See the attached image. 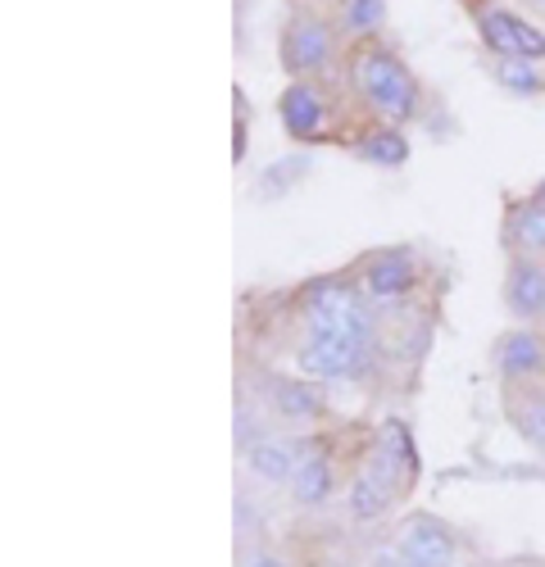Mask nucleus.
Instances as JSON below:
<instances>
[{"label":"nucleus","instance_id":"nucleus-5","mask_svg":"<svg viewBox=\"0 0 545 567\" xmlns=\"http://www.w3.org/2000/svg\"><path fill=\"white\" fill-rule=\"evenodd\" d=\"M278 123L287 141L296 146H328V141H346L341 127V105H337V86L332 82H287L278 91Z\"/></svg>","mask_w":545,"mask_h":567},{"label":"nucleus","instance_id":"nucleus-22","mask_svg":"<svg viewBox=\"0 0 545 567\" xmlns=\"http://www.w3.org/2000/svg\"><path fill=\"white\" fill-rule=\"evenodd\" d=\"M369 567H414V563H409L395 545H378V549L369 554Z\"/></svg>","mask_w":545,"mask_h":567},{"label":"nucleus","instance_id":"nucleus-1","mask_svg":"<svg viewBox=\"0 0 545 567\" xmlns=\"http://www.w3.org/2000/svg\"><path fill=\"white\" fill-rule=\"evenodd\" d=\"M341 82H346V96L359 105L363 118L409 127L428 114V91H423L419 73L409 69V60L387 37L354 41L346 51Z\"/></svg>","mask_w":545,"mask_h":567},{"label":"nucleus","instance_id":"nucleus-23","mask_svg":"<svg viewBox=\"0 0 545 567\" xmlns=\"http://www.w3.org/2000/svg\"><path fill=\"white\" fill-rule=\"evenodd\" d=\"M241 567H291V563H287L278 549H264V545H259V549H250V554L241 558Z\"/></svg>","mask_w":545,"mask_h":567},{"label":"nucleus","instance_id":"nucleus-20","mask_svg":"<svg viewBox=\"0 0 545 567\" xmlns=\"http://www.w3.org/2000/svg\"><path fill=\"white\" fill-rule=\"evenodd\" d=\"M309 177V159L305 155H291V159H278L268 164L255 182V200H282L287 192H296V186Z\"/></svg>","mask_w":545,"mask_h":567},{"label":"nucleus","instance_id":"nucleus-24","mask_svg":"<svg viewBox=\"0 0 545 567\" xmlns=\"http://www.w3.org/2000/svg\"><path fill=\"white\" fill-rule=\"evenodd\" d=\"M514 6H518L527 19H536V23L545 28V0H514Z\"/></svg>","mask_w":545,"mask_h":567},{"label":"nucleus","instance_id":"nucleus-6","mask_svg":"<svg viewBox=\"0 0 545 567\" xmlns=\"http://www.w3.org/2000/svg\"><path fill=\"white\" fill-rule=\"evenodd\" d=\"M246 391L259 400V409L268 413V422H282V427H318L328 417V400H323V386L300 377L296 368L282 372V368H264L255 363L246 372Z\"/></svg>","mask_w":545,"mask_h":567},{"label":"nucleus","instance_id":"nucleus-11","mask_svg":"<svg viewBox=\"0 0 545 567\" xmlns=\"http://www.w3.org/2000/svg\"><path fill=\"white\" fill-rule=\"evenodd\" d=\"M341 491V467H337V450L328 445V436L305 432V450L300 463L287 482V495L296 508H323L332 504V495Z\"/></svg>","mask_w":545,"mask_h":567},{"label":"nucleus","instance_id":"nucleus-21","mask_svg":"<svg viewBox=\"0 0 545 567\" xmlns=\"http://www.w3.org/2000/svg\"><path fill=\"white\" fill-rule=\"evenodd\" d=\"M233 105H237V114H233V164H241L246 151H250V105H246L241 86L233 91Z\"/></svg>","mask_w":545,"mask_h":567},{"label":"nucleus","instance_id":"nucleus-3","mask_svg":"<svg viewBox=\"0 0 545 567\" xmlns=\"http://www.w3.org/2000/svg\"><path fill=\"white\" fill-rule=\"evenodd\" d=\"M469 28L477 32L482 55L510 60H545V28L527 19L514 0H460Z\"/></svg>","mask_w":545,"mask_h":567},{"label":"nucleus","instance_id":"nucleus-10","mask_svg":"<svg viewBox=\"0 0 545 567\" xmlns=\"http://www.w3.org/2000/svg\"><path fill=\"white\" fill-rule=\"evenodd\" d=\"M491 368L500 386H532L545 382V327L514 322L491 341Z\"/></svg>","mask_w":545,"mask_h":567},{"label":"nucleus","instance_id":"nucleus-26","mask_svg":"<svg viewBox=\"0 0 545 567\" xmlns=\"http://www.w3.org/2000/svg\"><path fill=\"white\" fill-rule=\"evenodd\" d=\"M323 567H354V563H346V558H328Z\"/></svg>","mask_w":545,"mask_h":567},{"label":"nucleus","instance_id":"nucleus-12","mask_svg":"<svg viewBox=\"0 0 545 567\" xmlns=\"http://www.w3.org/2000/svg\"><path fill=\"white\" fill-rule=\"evenodd\" d=\"M300 450H305V432L291 436V432H272V427H268L264 436H255L250 445H241V463H246V472H250L259 486L287 491L291 472H296V463H300Z\"/></svg>","mask_w":545,"mask_h":567},{"label":"nucleus","instance_id":"nucleus-8","mask_svg":"<svg viewBox=\"0 0 545 567\" xmlns=\"http://www.w3.org/2000/svg\"><path fill=\"white\" fill-rule=\"evenodd\" d=\"M391 545L414 567H460V554H464L460 532L428 508L404 513L395 523V532H391Z\"/></svg>","mask_w":545,"mask_h":567},{"label":"nucleus","instance_id":"nucleus-14","mask_svg":"<svg viewBox=\"0 0 545 567\" xmlns=\"http://www.w3.org/2000/svg\"><path fill=\"white\" fill-rule=\"evenodd\" d=\"M341 146L369 168H404L409 164V136L395 123H378V118H363L359 127L346 132Z\"/></svg>","mask_w":545,"mask_h":567},{"label":"nucleus","instance_id":"nucleus-16","mask_svg":"<svg viewBox=\"0 0 545 567\" xmlns=\"http://www.w3.org/2000/svg\"><path fill=\"white\" fill-rule=\"evenodd\" d=\"M395 491L382 482V477H373L369 467H354L350 472V482H346V491H341V508H346V517L354 527H373V523H382V517L395 508Z\"/></svg>","mask_w":545,"mask_h":567},{"label":"nucleus","instance_id":"nucleus-13","mask_svg":"<svg viewBox=\"0 0 545 567\" xmlns=\"http://www.w3.org/2000/svg\"><path fill=\"white\" fill-rule=\"evenodd\" d=\"M505 313L527 327H545V259H505V287H500Z\"/></svg>","mask_w":545,"mask_h":567},{"label":"nucleus","instance_id":"nucleus-18","mask_svg":"<svg viewBox=\"0 0 545 567\" xmlns=\"http://www.w3.org/2000/svg\"><path fill=\"white\" fill-rule=\"evenodd\" d=\"M486 78L514 101H536L545 96V60H510V55H482Z\"/></svg>","mask_w":545,"mask_h":567},{"label":"nucleus","instance_id":"nucleus-2","mask_svg":"<svg viewBox=\"0 0 545 567\" xmlns=\"http://www.w3.org/2000/svg\"><path fill=\"white\" fill-rule=\"evenodd\" d=\"M346 37L332 6H291L278 28V69L287 82H337L346 69Z\"/></svg>","mask_w":545,"mask_h":567},{"label":"nucleus","instance_id":"nucleus-4","mask_svg":"<svg viewBox=\"0 0 545 567\" xmlns=\"http://www.w3.org/2000/svg\"><path fill=\"white\" fill-rule=\"evenodd\" d=\"M382 341H350V337H313L305 332L291 350V368L309 382H369L382 368Z\"/></svg>","mask_w":545,"mask_h":567},{"label":"nucleus","instance_id":"nucleus-27","mask_svg":"<svg viewBox=\"0 0 545 567\" xmlns=\"http://www.w3.org/2000/svg\"><path fill=\"white\" fill-rule=\"evenodd\" d=\"M532 196H541V200H545V177H541V186H536V192H532Z\"/></svg>","mask_w":545,"mask_h":567},{"label":"nucleus","instance_id":"nucleus-25","mask_svg":"<svg viewBox=\"0 0 545 567\" xmlns=\"http://www.w3.org/2000/svg\"><path fill=\"white\" fill-rule=\"evenodd\" d=\"M291 6H328V0H287V10Z\"/></svg>","mask_w":545,"mask_h":567},{"label":"nucleus","instance_id":"nucleus-9","mask_svg":"<svg viewBox=\"0 0 545 567\" xmlns=\"http://www.w3.org/2000/svg\"><path fill=\"white\" fill-rule=\"evenodd\" d=\"M359 467H369L373 477H382L395 495H409V486L419 482V445H414V436H409V427L400 417H387L373 432Z\"/></svg>","mask_w":545,"mask_h":567},{"label":"nucleus","instance_id":"nucleus-7","mask_svg":"<svg viewBox=\"0 0 545 567\" xmlns=\"http://www.w3.org/2000/svg\"><path fill=\"white\" fill-rule=\"evenodd\" d=\"M354 287L363 291V300H369L373 309H400L419 296L423 287V259L414 255V246H382L373 255H363L354 268Z\"/></svg>","mask_w":545,"mask_h":567},{"label":"nucleus","instance_id":"nucleus-17","mask_svg":"<svg viewBox=\"0 0 545 567\" xmlns=\"http://www.w3.org/2000/svg\"><path fill=\"white\" fill-rule=\"evenodd\" d=\"M505 417L527 450L545 454V382L505 386Z\"/></svg>","mask_w":545,"mask_h":567},{"label":"nucleus","instance_id":"nucleus-28","mask_svg":"<svg viewBox=\"0 0 545 567\" xmlns=\"http://www.w3.org/2000/svg\"><path fill=\"white\" fill-rule=\"evenodd\" d=\"M473 567H482V563H473Z\"/></svg>","mask_w":545,"mask_h":567},{"label":"nucleus","instance_id":"nucleus-15","mask_svg":"<svg viewBox=\"0 0 545 567\" xmlns=\"http://www.w3.org/2000/svg\"><path fill=\"white\" fill-rule=\"evenodd\" d=\"M500 246L518 259H545V200L541 196H518L505 209V227H500Z\"/></svg>","mask_w":545,"mask_h":567},{"label":"nucleus","instance_id":"nucleus-19","mask_svg":"<svg viewBox=\"0 0 545 567\" xmlns=\"http://www.w3.org/2000/svg\"><path fill=\"white\" fill-rule=\"evenodd\" d=\"M328 6H332V19H337L346 45L382 37L387 19H391V0H328Z\"/></svg>","mask_w":545,"mask_h":567}]
</instances>
